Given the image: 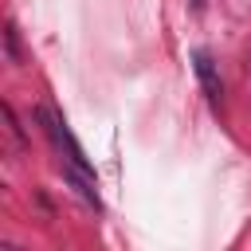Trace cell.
<instances>
[{"label": "cell", "mask_w": 251, "mask_h": 251, "mask_svg": "<svg viewBox=\"0 0 251 251\" xmlns=\"http://www.w3.org/2000/svg\"><path fill=\"white\" fill-rule=\"evenodd\" d=\"M35 122L43 126V133L51 137V145H55V149L67 157V165H75V169H86V173H90V161H86L82 145L75 141V133L67 129V122H63V118H59L51 106H39V110H35Z\"/></svg>", "instance_id": "cell-1"}, {"label": "cell", "mask_w": 251, "mask_h": 251, "mask_svg": "<svg viewBox=\"0 0 251 251\" xmlns=\"http://www.w3.org/2000/svg\"><path fill=\"white\" fill-rule=\"evenodd\" d=\"M192 71H196V78H200V90H204V98L216 106V102H220V94H224V82H220V71H216V59H212V51L196 47V51H192Z\"/></svg>", "instance_id": "cell-2"}, {"label": "cell", "mask_w": 251, "mask_h": 251, "mask_svg": "<svg viewBox=\"0 0 251 251\" xmlns=\"http://www.w3.org/2000/svg\"><path fill=\"white\" fill-rule=\"evenodd\" d=\"M4 43H8V63H24V55H20V35H16L12 24L4 27Z\"/></svg>", "instance_id": "cell-3"}, {"label": "cell", "mask_w": 251, "mask_h": 251, "mask_svg": "<svg viewBox=\"0 0 251 251\" xmlns=\"http://www.w3.org/2000/svg\"><path fill=\"white\" fill-rule=\"evenodd\" d=\"M188 8H192V12H196V16H200V12H204V8H208V0H188Z\"/></svg>", "instance_id": "cell-4"}]
</instances>
